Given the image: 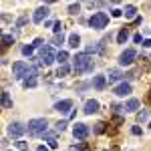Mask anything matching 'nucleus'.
I'll use <instances>...</instances> for the list:
<instances>
[{"label":"nucleus","instance_id":"2","mask_svg":"<svg viewBox=\"0 0 151 151\" xmlns=\"http://www.w3.org/2000/svg\"><path fill=\"white\" fill-rule=\"evenodd\" d=\"M28 133L30 135H45L47 133V119L38 117V119H30L28 121Z\"/></svg>","mask_w":151,"mask_h":151},{"label":"nucleus","instance_id":"14","mask_svg":"<svg viewBox=\"0 0 151 151\" xmlns=\"http://www.w3.org/2000/svg\"><path fill=\"white\" fill-rule=\"evenodd\" d=\"M139 101H137V99H129L127 103H125V111H127V113H135V111H137V109H139Z\"/></svg>","mask_w":151,"mask_h":151},{"label":"nucleus","instance_id":"12","mask_svg":"<svg viewBox=\"0 0 151 151\" xmlns=\"http://www.w3.org/2000/svg\"><path fill=\"white\" fill-rule=\"evenodd\" d=\"M97 111H99V101L91 99V101L85 103V113H87V115H93V113H97Z\"/></svg>","mask_w":151,"mask_h":151},{"label":"nucleus","instance_id":"6","mask_svg":"<svg viewBox=\"0 0 151 151\" xmlns=\"http://www.w3.org/2000/svg\"><path fill=\"white\" fill-rule=\"evenodd\" d=\"M89 133H91V129L87 127L85 123H77L75 125V129H73V135H75V139H87L89 137Z\"/></svg>","mask_w":151,"mask_h":151},{"label":"nucleus","instance_id":"36","mask_svg":"<svg viewBox=\"0 0 151 151\" xmlns=\"http://www.w3.org/2000/svg\"><path fill=\"white\" fill-rule=\"evenodd\" d=\"M121 14H123V10H113V16H117V18H119Z\"/></svg>","mask_w":151,"mask_h":151},{"label":"nucleus","instance_id":"30","mask_svg":"<svg viewBox=\"0 0 151 151\" xmlns=\"http://www.w3.org/2000/svg\"><path fill=\"white\" fill-rule=\"evenodd\" d=\"M105 131V123H97V127H95V133H103Z\"/></svg>","mask_w":151,"mask_h":151},{"label":"nucleus","instance_id":"1","mask_svg":"<svg viewBox=\"0 0 151 151\" xmlns=\"http://www.w3.org/2000/svg\"><path fill=\"white\" fill-rule=\"evenodd\" d=\"M75 70L81 75V73H91L93 70V58L89 57L87 52H77L75 55Z\"/></svg>","mask_w":151,"mask_h":151},{"label":"nucleus","instance_id":"35","mask_svg":"<svg viewBox=\"0 0 151 151\" xmlns=\"http://www.w3.org/2000/svg\"><path fill=\"white\" fill-rule=\"evenodd\" d=\"M133 40H135V42H141L143 38H141V35H135V36H133Z\"/></svg>","mask_w":151,"mask_h":151},{"label":"nucleus","instance_id":"24","mask_svg":"<svg viewBox=\"0 0 151 151\" xmlns=\"http://www.w3.org/2000/svg\"><path fill=\"white\" fill-rule=\"evenodd\" d=\"M79 10H81V4H75V2L69 4V12L70 14H79Z\"/></svg>","mask_w":151,"mask_h":151},{"label":"nucleus","instance_id":"29","mask_svg":"<svg viewBox=\"0 0 151 151\" xmlns=\"http://www.w3.org/2000/svg\"><path fill=\"white\" fill-rule=\"evenodd\" d=\"M65 129H67V123H65V121H58L57 123V131H65Z\"/></svg>","mask_w":151,"mask_h":151},{"label":"nucleus","instance_id":"34","mask_svg":"<svg viewBox=\"0 0 151 151\" xmlns=\"http://www.w3.org/2000/svg\"><path fill=\"white\" fill-rule=\"evenodd\" d=\"M40 45H42V38H36L35 42H32V47H40Z\"/></svg>","mask_w":151,"mask_h":151},{"label":"nucleus","instance_id":"27","mask_svg":"<svg viewBox=\"0 0 151 151\" xmlns=\"http://www.w3.org/2000/svg\"><path fill=\"white\" fill-rule=\"evenodd\" d=\"M24 87H26V89H28V87H30V89L36 87V77L35 79H26V81H24Z\"/></svg>","mask_w":151,"mask_h":151},{"label":"nucleus","instance_id":"32","mask_svg":"<svg viewBox=\"0 0 151 151\" xmlns=\"http://www.w3.org/2000/svg\"><path fill=\"white\" fill-rule=\"evenodd\" d=\"M16 147H18V149H26V143H24V141H16Z\"/></svg>","mask_w":151,"mask_h":151},{"label":"nucleus","instance_id":"3","mask_svg":"<svg viewBox=\"0 0 151 151\" xmlns=\"http://www.w3.org/2000/svg\"><path fill=\"white\" fill-rule=\"evenodd\" d=\"M107 22H109V16H107L105 12H95L93 16L89 18V26H91V28H95V30L105 28V26H107Z\"/></svg>","mask_w":151,"mask_h":151},{"label":"nucleus","instance_id":"5","mask_svg":"<svg viewBox=\"0 0 151 151\" xmlns=\"http://www.w3.org/2000/svg\"><path fill=\"white\" fill-rule=\"evenodd\" d=\"M57 60V55H55V50L48 47H42V50H40V65H50V63H55Z\"/></svg>","mask_w":151,"mask_h":151},{"label":"nucleus","instance_id":"23","mask_svg":"<svg viewBox=\"0 0 151 151\" xmlns=\"http://www.w3.org/2000/svg\"><path fill=\"white\" fill-rule=\"evenodd\" d=\"M147 117H149V111H147V109H143V111H139V113H137V121H147Z\"/></svg>","mask_w":151,"mask_h":151},{"label":"nucleus","instance_id":"11","mask_svg":"<svg viewBox=\"0 0 151 151\" xmlns=\"http://www.w3.org/2000/svg\"><path fill=\"white\" fill-rule=\"evenodd\" d=\"M70 107H73V101L70 99H63V101H58L55 105V111H58V113H69Z\"/></svg>","mask_w":151,"mask_h":151},{"label":"nucleus","instance_id":"26","mask_svg":"<svg viewBox=\"0 0 151 151\" xmlns=\"http://www.w3.org/2000/svg\"><path fill=\"white\" fill-rule=\"evenodd\" d=\"M52 30H55V35H63V22H55Z\"/></svg>","mask_w":151,"mask_h":151},{"label":"nucleus","instance_id":"18","mask_svg":"<svg viewBox=\"0 0 151 151\" xmlns=\"http://www.w3.org/2000/svg\"><path fill=\"white\" fill-rule=\"evenodd\" d=\"M2 107H4V109H12V99L6 91L2 93Z\"/></svg>","mask_w":151,"mask_h":151},{"label":"nucleus","instance_id":"19","mask_svg":"<svg viewBox=\"0 0 151 151\" xmlns=\"http://www.w3.org/2000/svg\"><path fill=\"white\" fill-rule=\"evenodd\" d=\"M69 73H70V67H69V65H60V67H58V70H57V77H67Z\"/></svg>","mask_w":151,"mask_h":151},{"label":"nucleus","instance_id":"28","mask_svg":"<svg viewBox=\"0 0 151 151\" xmlns=\"http://www.w3.org/2000/svg\"><path fill=\"white\" fill-rule=\"evenodd\" d=\"M63 40H65L63 35H55V45H63Z\"/></svg>","mask_w":151,"mask_h":151},{"label":"nucleus","instance_id":"25","mask_svg":"<svg viewBox=\"0 0 151 151\" xmlns=\"http://www.w3.org/2000/svg\"><path fill=\"white\" fill-rule=\"evenodd\" d=\"M35 52V47L32 45H26V47H22V55H26V57H30Z\"/></svg>","mask_w":151,"mask_h":151},{"label":"nucleus","instance_id":"13","mask_svg":"<svg viewBox=\"0 0 151 151\" xmlns=\"http://www.w3.org/2000/svg\"><path fill=\"white\" fill-rule=\"evenodd\" d=\"M105 85H107V77H103V75H97L93 79V87L97 89V91H103Z\"/></svg>","mask_w":151,"mask_h":151},{"label":"nucleus","instance_id":"10","mask_svg":"<svg viewBox=\"0 0 151 151\" xmlns=\"http://www.w3.org/2000/svg\"><path fill=\"white\" fill-rule=\"evenodd\" d=\"M113 93H115L117 97H125V95L131 93V85H129V83H121V85H117L115 89H113Z\"/></svg>","mask_w":151,"mask_h":151},{"label":"nucleus","instance_id":"38","mask_svg":"<svg viewBox=\"0 0 151 151\" xmlns=\"http://www.w3.org/2000/svg\"><path fill=\"white\" fill-rule=\"evenodd\" d=\"M143 45H145V47H151V40H143Z\"/></svg>","mask_w":151,"mask_h":151},{"label":"nucleus","instance_id":"4","mask_svg":"<svg viewBox=\"0 0 151 151\" xmlns=\"http://www.w3.org/2000/svg\"><path fill=\"white\" fill-rule=\"evenodd\" d=\"M28 63H22V60H18V63H14L12 65V75L16 77V79H26V75H28Z\"/></svg>","mask_w":151,"mask_h":151},{"label":"nucleus","instance_id":"16","mask_svg":"<svg viewBox=\"0 0 151 151\" xmlns=\"http://www.w3.org/2000/svg\"><path fill=\"white\" fill-rule=\"evenodd\" d=\"M127 38H129V30H127V28H121L119 35H117V42H119V45H125Z\"/></svg>","mask_w":151,"mask_h":151},{"label":"nucleus","instance_id":"9","mask_svg":"<svg viewBox=\"0 0 151 151\" xmlns=\"http://www.w3.org/2000/svg\"><path fill=\"white\" fill-rule=\"evenodd\" d=\"M47 16H48V6H40V8H36V10H35V16H32V20L38 24V22H42Z\"/></svg>","mask_w":151,"mask_h":151},{"label":"nucleus","instance_id":"31","mask_svg":"<svg viewBox=\"0 0 151 151\" xmlns=\"http://www.w3.org/2000/svg\"><path fill=\"white\" fill-rule=\"evenodd\" d=\"M26 22H28V18H26V16H20V18H18V22H16V26H24Z\"/></svg>","mask_w":151,"mask_h":151},{"label":"nucleus","instance_id":"22","mask_svg":"<svg viewBox=\"0 0 151 151\" xmlns=\"http://www.w3.org/2000/svg\"><path fill=\"white\" fill-rule=\"evenodd\" d=\"M2 45H4V47H10V45H14V36L4 35V36H2Z\"/></svg>","mask_w":151,"mask_h":151},{"label":"nucleus","instance_id":"17","mask_svg":"<svg viewBox=\"0 0 151 151\" xmlns=\"http://www.w3.org/2000/svg\"><path fill=\"white\" fill-rule=\"evenodd\" d=\"M81 45V36L77 35V32H73V35L69 36V47H73V48H77Z\"/></svg>","mask_w":151,"mask_h":151},{"label":"nucleus","instance_id":"7","mask_svg":"<svg viewBox=\"0 0 151 151\" xmlns=\"http://www.w3.org/2000/svg\"><path fill=\"white\" fill-rule=\"evenodd\" d=\"M135 57H137V50H135V48H127V50L119 57V63H121L123 67H129V65H133Z\"/></svg>","mask_w":151,"mask_h":151},{"label":"nucleus","instance_id":"39","mask_svg":"<svg viewBox=\"0 0 151 151\" xmlns=\"http://www.w3.org/2000/svg\"><path fill=\"white\" fill-rule=\"evenodd\" d=\"M149 129H151V123H149Z\"/></svg>","mask_w":151,"mask_h":151},{"label":"nucleus","instance_id":"20","mask_svg":"<svg viewBox=\"0 0 151 151\" xmlns=\"http://www.w3.org/2000/svg\"><path fill=\"white\" fill-rule=\"evenodd\" d=\"M67 58H69V52H67V50H60V52H57V60L60 63V65H67Z\"/></svg>","mask_w":151,"mask_h":151},{"label":"nucleus","instance_id":"33","mask_svg":"<svg viewBox=\"0 0 151 151\" xmlns=\"http://www.w3.org/2000/svg\"><path fill=\"white\" fill-rule=\"evenodd\" d=\"M131 133H133V135H141V129L139 127H133V129H131Z\"/></svg>","mask_w":151,"mask_h":151},{"label":"nucleus","instance_id":"37","mask_svg":"<svg viewBox=\"0 0 151 151\" xmlns=\"http://www.w3.org/2000/svg\"><path fill=\"white\" fill-rule=\"evenodd\" d=\"M36 151H48V147H45V145H42V147H38Z\"/></svg>","mask_w":151,"mask_h":151},{"label":"nucleus","instance_id":"15","mask_svg":"<svg viewBox=\"0 0 151 151\" xmlns=\"http://www.w3.org/2000/svg\"><path fill=\"white\" fill-rule=\"evenodd\" d=\"M121 77H123V75H121V70H119V69H111V70H109V75H107L109 83H117Z\"/></svg>","mask_w":151,"mask_h":151},{"label":"nucleus","instance_id":"8","mask_svg":"<svg viewBox=\"0 0 151 151\" xmlns=\"http://www.w3.org/2000/svg\"><path fill=\"white\" fill-rule=\"evenodd\" d=\"M24 131H28V127L22 125V123H12L10 127H8V133H10L12 137H20V135H24Z\"/></svg>","mask_w":151,"mask_h":151},{"label":"nucleus","instance_id":"21","mask_svg":"<svg viewBox=\"0 0 151 151\" xmlns=\"http://www.w3.org/2000/svg\"><path fill=\"white\" fill-rule=\"evenodd\" d=\"M123 12H125V18H133V16L137 14V8H135V6H127Z\"/></svg>","mask_w":151,"mask_h":151}]
</instances>
